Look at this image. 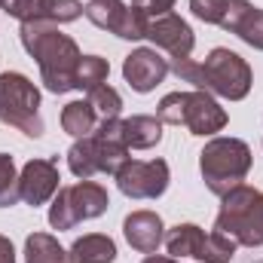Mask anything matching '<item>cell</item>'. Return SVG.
I'll use <instances>...</instances> for the list:
<instances>
[{
    "label": "cell",
    "instance_id": "6da1fadb",
    "mask_svg": "<svg viewBox=\"0 0 263 263\" xmlns=\"http://www.w3.org/2000/svg\"><path fill=\"white\" fill-rule=\"evenodd\" d=\"M18 37H22L25 52L40 67V80H43L46 92L65 95L70 89H77V67L83 62V52L67 34H62L59 25L25 22Z\"/></svg>",
    "mask_w": 263,
    "mask_h": 263
},
{
    "label": "cell",
    "instance_id": "7a4b0ae2",
    "mask_svg": "<svg viewBox=\"0 0 263 263\" xmlns=\"http://www.w3.org/2000/svg\"><path fill=\"white\" fill-rule=\"evenodd\" d=\"M168 70L181 80L190 83L199 92H208L214 98H227V101H242L251 92L254 73L248 62L233 52V49H211L205 55V62H193V59H168Z\"/></svg>",
    "mask_w": 263,
    "mask_h": 263
},
{
    "label": "cell",
    "instance_id": "3957f363",
    "mask_svg": "<svg viewBox=\"0 0 263 263\" xmlns=\"http://www.w3.org/2000/svg\"><path fill=\"white\" fill-rule=\"evenodd\" d=\"M156 117H159L162 126H184V129H190V135H199V138L217 135L230 123L220 101L208 92H199V89L168 92L156 104Z\"/></svg>",
    "mask_w": 263,
    "mask_h": 263
},
{
    "label": "cell",
    "instance_id": "277c9868",
    "mask_svg": "<svg viewBox=\"0 0 263 263\" xmlns=\"http://www.w3.org/2000/svg\"><path fill=\"white\" fill-rule=\"evenodd\" d=\"M214 230L230 236L236 245L260 248L263 245V190L239 184L230 193H223Z\"/></svg>",
    "mask_w": 263,
    "mask_h": 263
},
{
    "label": "cell",
    "instance_id": "5b68a950",
    "mask_svg": "<svg viewBox=\"0 0 263 263\" xmlns=\"http://www.w3.org/2000/svg\"><path fill=\"white\" fill-rule=\"evenodd\" d=\"M199 172L214 196L245 184L251 172V147L242 138H211L199 153Z\"/></svg>",
    "mask_w": 263,
    "mask_h": 263
},
{
    "label": "cell",
    "instance_id": "8992f818",
    "mask_svg": "<svg viewBox=\"0 0 263 263\" xmlns=\"http://www.w3.org/2000/svg\"><path fill=\"white\" fill-rule=\"evenodd\" d=\"M0 123L18 129L28 138L43 135L40 89L18 70H3L0 73Z\"/></svg>",
    "mask_w": 263,
    "mask_h": 263
},
{
    "label": "cell",
    "instance_id": "52a82bcc",
    "mask_svg": "<svg viewBox=\"0 0 263 263\" xmlns=\"http://www.w3.org/2000/svg\"><path fill=\"white\" fill-rule=\"evenodd\" d=\"M110 208L107 187H101L98 181H77L70 187H59V193L52 196L49 205V227L65 233L73 230L83 220H95Z\"/></svg>",
    "mask_w": 263,
    "mask_h": 263
},
{
    "label": "cell",
    "instance_id": "ba28073f",
    "mask_svg": "<svg viewBox=\"0 0 263 263\" xmlns=\"http://www.w3.org/2000/svg\"><path fill=\"white\" fill-rule=\"evenodd\" d=\"M236 242L223 233H205L196 223H178L165 233V251L168 257H193L202 263H230L236 257Z\"/></svg>",
    "mask_w": 263,
    "mask_h": 263
},
{
    "label": "cell",
    "instance_id": "9c48e42d",
    "mask_svg": "<svg viewBox=\"0 0 263 263\" xmlns=\"http://www.w3.org/2000/svg\"><path fill=\"white\" fill-rule=\"evenodd\" d=\"M83 15L95 28L117 34L120 40H144L147 25H150V18L141 9H135L132 3H123V0H89L83 6Z\"/></svg>",
    "mask_w": 263,
    "mask_h": 263
},
{
    "label": "cell",
    "instance_id": "30bf717a",
    "mask_svg": "<svg viewBox=\"0 0 263 263\" xmlns=\"http://www.w3.org/2000/svg\"><path fill=\"white\" fill-rule=\"evenodd\" d=\"M168 181L172 172L165 159H129L117 175L120 193L129 199H159L168 190Z\"/></svg>",
    "mask_w": 263,
    "mask_h": 263
},
{
    "label": "cell",
    "instance_id": "8fae6325",
    "mask_svg": "<svg viewBox=\"0 0 263 263\" xmlns=\"http://www.w3.org/2000/svg\"><path fill=\"white\" fill-rule=\"evenodd\" d=\"M59 181H62V175H59V159L55 156L31 159L18 172V196H22L25 205H31V208L46 205L49 199L59 193V187H62Z\"/></svg>",
    "mask_w": 263,
    "mask_h": 263
},
{
    "label": "cell",
    "instance_id": "7c38bea8",
    "mask_svg": "<svg viewBox=\"0 0 263 263\" xmlns=\"http://www.w3.org/2000/svg\"><path fill=\"white\" fill-rule=\"evenodd\" d=\"M80 0H0V9L12 18L25 22H52V25H65L77 22L83 15Z\"/></svg>",
    "mask_w": 263,
    "mask_h": 263
},
{
    "label": "cell",
    "instance_id": "4fadbf2b",
    "mask_svg": "<svg viewBox=\"0 0 263 263\" xmlns=\"http://www.w3.org/2000/svg\"><path fill=\"white\" fill-rule=\"evenodd\" d=\"M92 138V150L98 159V172L101 175H120V168L129 162V144L123 135V117L120 120H101L98 129L89 135Z\"/></svg>",
    "mask_w": 263,
    "mask_h": 263
},
{
    "label": "cell",
    "instance_id": "5bb4252c",
    "mask_svg": "<svg viewBox=\"0 0 263 263\" xmlns=\"http://www.w3.org/2000/svg\"><path fill=\"white\" fill-rule=\"evenodd\" d=\"M147 40L153 43V49H165L168 59H190L193 55V46H196L193 28L181 15H175V12L159 15V18H150Z\"/></svg>",
    "mask_w": 263,
    "mask_h": 263
},
{
    "label": "cell",
    "instance_id": "9a60e30c",
    "mask_svg": "<svg viewBox=\"0 0 263 263\" xmlns=\"http://www.w3.org/2000/svg\"><path fill=\"white\" fill-rule=\"evenodd\" d=\"M123 77L135 92L147 95L153 92L165 77H168V59H162L156 49L150 46H141V49H132L123 62Z\"/></svg>",
    "mask_w": 263,
    "mask_h": 263
},
{
    "label": "cell",
    "instance_id": "2e32d148",
    "mask_svg": "<svg viewBox=\"0 0 263 263\" xmlns=\"http://www.w3.org/2000/svg\"><path fill=\"white\" fill-rule=\"evenodd\" d=\"M220 28L263 52V9H257L251 0H230Z\"/></svg>",
    "mask_w": 263,
    "mask_h": 263
},
{
    "label": "cell",
    "instance_id": "e0dca14e",
    "mask_svg": "<svg viewBox=\"0 0 263 263\" xmlns=\"http://www.w3.org/2000/svg\"><path fill=\"white\" fill-rule=\"evenodd\" d=\"M123 236L135 251L156 254V248L165 242V223L156 211H132L123 220Z\"/></svg>",
    "mask_w": 263,
    "mask_h": 263
},
{
    "label": "cell",
    "instance_id": "ac0fdd59",
    "mask_svg": "<svg viewBox=\"0 0 263 263\" xmlns=\"http://www.w3.org/2000/svg\"><path fill=\"white\" fill-rule=\"evenodd\" d=\"M123 135H126L129 150H150L162 141V123H159V117L135 114L129 120H123Z\"/></svg>",
    "mask_w": 263,
    "mask_h": 263
},
{
    "label": "cell",
    "instance_id": "d6986e66",
    "mask_svg": "<svg viewBox=\"0 0 263 263\" xmlns=\"http://www.w3.org/2000/svg\"><path fill=\"white\" fill-rule=\"evenodd\" d=\"M70 257H73V263H114L117 260V245L104 233H89L70 245Z\"/></svg>",
    "mask_w": 263,
    "mask_h": 263
},
{
    "label": "cell",
    "instance_id": "ffe728a7",
    "mask_svg": "<svg viewBox=\"0 0 263 263\" xmlns=\"http://www.w3.org/2000/svg\"><path fill=\"white\" fill-rule=\"evenodd\" d=\"M25 263H73L70 251L59 245L49 233H31L25 239Z\"/></svg>",
    "mask_w": 263,
    "mask_h": 263
},
{
    "label": "cell",
    "instance_id": "44dd1931",
    "mask_svg": "<svg viewBox=\"0 0 263 263\" xmlns=\"http://www.w3.org/2000/svg\"><path fill=\"white\" fill-rule=\"evenodd\" d=\"M98 114H95V107L86 101V98H80V101H70L65 104V110H62V129L77 141V138H86V135H92V132L98 129Z\"/></svg>",
    "mask_w": 263,
    "mask_h": 263
},
{
    "label": "cell",
    "instance_id": "7402d4cb",
    "mask_svg": "<svg viewBox=\"0 0 263 263\" xmlns=\"http://www.w3.org/2000/svg\"><path fill=\"white\" fill-rule=\"evenodd\" d=\"M67 168L73 172V178L80 181H92L98 172V159H95V150H92V138H77L67 150Z\"/></svg>",
    "mask_w": 263,
    "mask_h": 263
},
{
    "label": "cell",
    "instance_id": "603a6c76",
    "mask_svg": "<svg viewBox=\"0 0 263 263\" xmlns=\"http://www.w3.org/2000/svg\"><path fill=\"white\" fill-rule=\"evenodd\" d=\"M86 101L95 107L98 120H120V114H123V98H120V92H117L114 86H107V83H101V86H95L92 92H86Z\"/></svg>",
    "mask_w": 263,
    "mask_h": 263
},
{
    "label": "cell",
    "instance_id": "cb8c5ba5",
    "mask_svg": "<svg viewBox=\"0 0 263 263\" xmlns=\"http://www.w3.org/2000/svg\"><path fill=\"white\" fill-rule=\"evenodd\" d=\"M107 73H110L107 59H101V55H83V62L77 67V89L92 92L95 86L107 83Z\"/></svg>",
    "mask_w": 263,
    "mask_h": 263
},
{
    "label": "cell",
    "instance_id": "d4e9b609",
    "mask_svg": "<svg viewBox=\"0 0 263 263\" xmlns=\"http://www.w3.org/2000/svg\"><path fill=\"white\" fill-rule=\"evenodd\" d=\"M18 172L9 153H0V208H12L18 205Z\"/></svg>",
    "mask_w": 263,
    "mask_h": 263
},
{
    "label": "cell",
    "instance_id": "484cf974",
    "mask_svg": "<svg viewBox=\"0 0 263 263\" xmlns=\"http://www.w3.org/2000/svg\"><path fill=\"white\" fill-rule=\"evenodd\" d=\"M230 0H190V12L205 25H220L227 15Z\"/></svg>",
    "mask_w": 263,
    "mask_h": 263
},
{
    "label": "cell",
    "instance_id": "4316f807",
    "mask_svg": "<svg viewBox=\"0 0 263 263\" xmlns=\"http://www.w3.org/2000/svg\"><path fill=\"white\" fill-rule=\"evenodd\" d=\"M135 9H141L147 18H159V15H168L175 9V0H132Z\"/></svg>",
    "mask_w": 263,
    "mask_h": 263
},
{
    "label": "cell",
    "instance_id": "83f0119b",
    "mask_svg": "<svg viewBox=\"0 0 263 263\" xmlns=\"http://www.w3.org/2000/svg\"><path fill=\"white\" fill-rule=\"evenodd\" d=\"M0 263H15V248L6 236H0Z\"/></svg>",
    "mask_w": 263,
    "mask_h": 263
},
{
    "label": "cell",
    "instance_id": "f1b7e54d",
    "mask_svg": "<svg viewBox=\"0 0 263 263\" xmlns=\"http://www.w3.org/2000/svg\"><path fill=\"white\" fill-rule=\"evenodd\" d=\"M144 263H181L178 257H168V254H147Z\"/></svg>",
    "mask_w": 263,
    "mask_h": 263
},
{
    "label": "cell",
    "instance_id": "f546056e",
    "mask_svg": "<svg viewBox=\"0 0 263 263\" xmlns=\"http://www.w3.org/2000/svg\"><path fill=\"white\" fill-rule=\"evenodd\" d=\"M257 263H263V260H257Z\"/></svg>",
    "mask_w": 263,
    "mask_h": 263
}]
</instances>
